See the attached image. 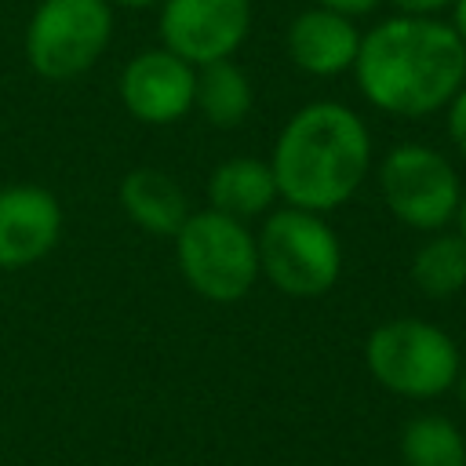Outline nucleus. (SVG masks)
<instances>
[{"label": "nucleus", "mask_w": 466, "mask_h": 466, "mask_svg": "<svg viewBox=\"0 0 466 466\" xmlns=\"http://www.w3.org/2000/svg\"><path fill=\"white\" fill-rule=\"evenodd\" d=\"M360 95L404 120L451 106L466 84V47L437 15H393L360 36L353 62Z\"/></svg>", "instance_id": "1"}, {"label": "nucleus", "mask_w": 466, "mask_h": 466, "mask_svg": "<svg viewBox=\"0 0 466 466\" xmlns=\"http://www.w3.org/2000/svg\"><path fill=\"white\" fill-rule=\"evenodd\" d=\"M269 167L284 204L328 215L360 189L371 167L368 124L342 102H309L280 127Z\"/></svg>", "instance_id": "2"}, {"label": "nucleus", "mask_w": 466, "mask_h": 466, "mask_svg": "<svg viewBox=\"0 0 466 466\" xmlns=\"http://www.w3.org/2000/svg\"><path fill=\"white\" fill-rule=\"evenodd\" d=\"M258 277L291 299H320L342 273V244L317 211L277 208L255 233Z\"/></svg>", "instance_id": "3"}, {"label": "nucleus", "mask_w": 466, "mask_h": 466, "mask_svg": "<svg viewBox=\"0 0 466 466\" xmlns=\"http://www.w3.org/2000/svg\"><path fill=\"white\" fill-rule=\"evenodd\" d=\"M175 262L182 280L208 302H237L258 280V248L248 222L229 218L215 208L189 211L178 226Z\"/></svg>", "instance_id": "4"}, {"label": "nucleus", "mask_w": 466, "mask_h": 466, "mask_svg": "<svg viewBox=\"0 0 466 466\" xmlns=\"http://www.w3.org/2000/svg\"><path fill=\"white\" fill-rule=\"evenodd\" d=\"M364 360L379 386L408 400H433L459 379V346L444 328L419 317L379 324L368 335Z\"/></svg>", "instance_id": "5"}, {"label": "nucleus", "mask_w": 466, "mask_h": 466, "mask_svg": "<svg viewBox=\"0 0 466 466\" xmlns=\"http://www.w3.org/2000/svg\"><path fill=\"white\" fill-rule=\"evenodd\" d=\"M109 36V0H40L25 25V58L44 80H73L102 58Z\"/></svg>", "instance_id": "6"}, {"label": "nucleus", "mask_w": 466, "mask_h": 466, "mask_svg": "<svg viewBox=\"0 0 466 466\" xmlns=\"http://www.w3.org/2000/svg\"><path fill=\"white\" fill-rule=\"evenodd\" d=\"M379 193L397 222L419 233H437L455 222L462 182L455 164L422 142L393 146L379 164Z\"/></svg>", "instance_id": "7"}, {"label": "nucleus", "mask_w": 466, "mask_h": 466, "mask_svg": "<svg viewBox=\"0 0 466 466\" xmlns=\"http://www.w3.org/2000/svg\"><path fill=\"white\" fill-rule=\"evenodd\" d=\"M251 29V0H160V47L182 62L233 58Z\"/></svg>", "instance_id": "8"}, {"label": "nucleus", "mask_w": 466, "mask_h": 466, "mask_svg": "<svg viewBox=\"0 0 466 466\" xmlns=\"http://www.w3.org/2000/svg\"><path fill=\"white\" fill-rule=\"evenodd\" d=\"M197 69L167 47L138 51L120 69V102L142 124H175L193 109Z\"/></svg>", "instance_id": "9"}, {"label": "nucleus", "mask_w": 466, "mask_h": 466, "mask_svg": "<svg viewBox=\"0 0 466 466\" xmlns=\"http://www.w3.org/2000/svg\"><path fill=\"white\" fill-rule=\"evenodd\" d=\"M62 237V204L51 189L15 182L0 189V269L40 262Z\"/></svg>", "instance_id": "10"}, {"label": "nucleus", "mask_w": 466, "mask_h": 466, "mask_svg": "<svg viewBox=\"0 0 466 466\" xmlns=\"http://www.w3.org/2000/svg\"><path fill=\"white\" fill-rule=\"evenodd\" d=\"M360 36L364 33L357 29L350 15L313 4L291 18L284 44H288V58L295 62V69L309 76H339L353 69Z\"/></svg>", "instance_id": "11"}, {"label": "nucleus", "mask_w": 466, "mask_h": 466, "mask_svg": "<svg viewBox=\"0 0 466 466\" xmlns=\"http://www.w3.org/2000/svg\"><path fill=\"white\" fill-rule=\"evenodd\" d=\"M116 200H120L124 215L153 237H175L178 226L189 218V200H186L182 186L160 167L127 171L116 186Z\"/></svg>", "instance_id": "12"}, {"label": "nucleus", "mask_w": 466, "mask_h": 466, "mask_svg": "<svg viewBox=\"0 0 466 466\" xmlns=\"http://www.w3.org/2000/svg\"><path fill=\"white\" fill-rule=\"evenodd\" d=\"M277 204V178L269 160L258 157H229L211 167L208 175V208L251 222L258 215H269Z\"/></svg>", "instance_id": "13"}, {"label": "nucleus", "mask_w": 466, "mask_h": 466, "mask_svg": "<svg viewBox=\"0 0 466 466\" xmlns=\"http://www.w3.org/2000/svg\"><path fill=\"white\" fill-rule=\"evenodd\" d=\"M251 80L233 58H218L208 66H197L193 84V109L211 127H237L251 109Z\"/></svg>", "instance_id": "14"}, {"label": "nucleus", "mask_w": 466, "mask_h": 466, "mask_svg": "<svg viewBox=\"0 0 466 466\" xmlns=\"http://www.w3.org/2000/svg\"><path fill=\"white\" fill-rule=\"evenodd\" d=\"M411 284L426 299H451L466 288V240L462 233L437 229L411 255Z\"/></svg>", "instance_id": "15"}, {"label": "nucleus", "mask_w": 466, "mask_h": 466, "mask_svg": "<svg viewBox=\"0 0 466 466\" xmlns=\"http://www.w3.org/2000/svg\"><path fill=\"white\" fill-rule=\"evenodd\" d=\"M404 466H466V441L444 415H415L400 433Z\"/></svg>", "instance_id": "16"}, {"label": "nucleus", "mask_w": 466, "mask_h": 466, "mask_svg": "<svg viewBox=\"0 0 466 466\" xmlns=\"http://www.w3.org/2000/svg\"><path fill=\"white\" fill-rule=\"evenodd\" d=\"M444 113H448V138L466 157V84H462V91L451 98V106Z\"/></svg>", "instance_id": "17"}, {"label": "nucleus", "mask_w": 466, "mask_h": 466, "mask_svg": "<svg viewBox=\"0 0 466 466\" xmlns=\"http://www.w3.org/2000/svg\"><path fill=\"white\" fill-rule=\"evenodd\" d=\"M320 7H328V11H339V15H350V18H357V15H371L382 0H317Z\"/></svg>", "instance_id": "18"}, {"label": "nucleus", "mask_w": 466, "mask_h": 466, "mask_svg": "<svg viewBox=\"0 0 466 466\" xmlns=\"http://www.w3.org/2000/svg\"><path fill=\"white\" fill-rule=\"evenodd\" d=\"M400 15H437L444 7H451V0H390Z\"/></svg>", "instance_id": "19"}, {"label": "nucleus", "mask_w": 466, "mask_h": 466, "mask_svg": "<svg viewBox=\"0 0 466 466\" xmlns=\"http://www.w3.org/2000/svg\"><path fill=\"white\" fill-rule=\"evenodd\" d=\"M451 29H455V36L462 40V47H466V0H451V22H448Z\"/></svg>", "instance_id": "20"}, {"label": "nucleus", "mask_w": 466, "mask_h": 466, "mask_svg": "<svg viewBox=\"0 0 466 466\" xmlns=\"http://www.w3.org/2000/svg\"><path fill=\"white\" fill-rule=\"evenodd\" d=\"M455 226L462 233V240H466V189H462V200H459V211H455Z\"/></svg>", "instance_id": "21"}, {"label": "nucleus", "mask_w": 466, "mask_h": 466, "mask_svg": "<svg viewBox=\"0 0 466 466\" xmlns=\"http://www.w3.org/2000/svg\"><path fill=\"white\" fill-rule=\"evenodd\" d=\"M455 393H459V400L466 404V368H459V379H455Z\"/></svg>", "instance_id": "22"}, {"label": "nucleus", "mask_w": 466, "mask_h": 466, "mask_svg": "<svg viewBox=\"0 0 466 466\" xmlns=\"http://www.w3.org/2000/svg\"><path fill=\"white\" fill-rule=\"evenodd\" d=\"M109 4H120V7H153L160 0H109Z\"/></svg>", "instance_id": "23"}]
</instances>
